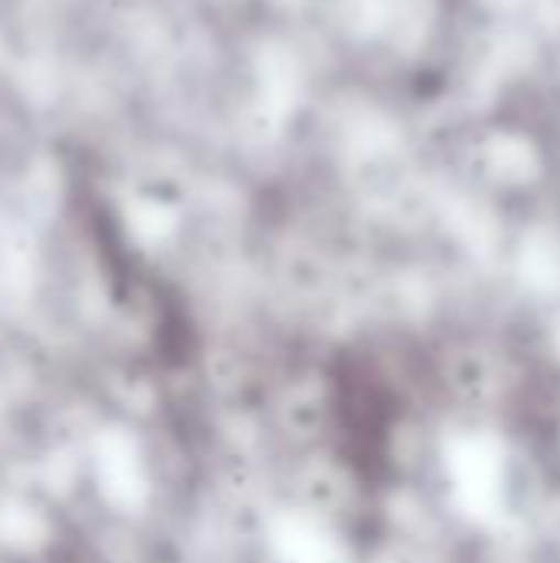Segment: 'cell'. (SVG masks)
<instances>
[{"label":"cell","instance_id":"6da1fadb","mask_svg":"<svg viewBox=\"0 0 560 563\" xmlns=\"http://www.w3.org/2000/svg\"><path fill=\"white\" fill-rule=\"evenodd\" d=\"M92 472L106 505H112L122 515H135L145 508L152 488H149L142 449L132 432L119 426L102 429L92 439Z\"/></svg>","mask_w":560,"mask_h":563},{"label":"cell","instance_id":"7a4b0ae2","mask_svg":"<svg viewBox=\"0 0 560 563\" xmlns=\"http://www.w3.org/2000/svg\"><path fill=\"white\" fill-rule=\"evenodd\" d=\"M271 551L281 563H337V538L307 511H281L271 521Z\"/></svg>","mask_w":560,"mask_h":563},{"label":"cell","instance_id":"3957f363","mask_svg":"<svg viewBox=\"0 0 560 563\" xmlns=\"http://www.w3.org/2000/svg\"><path fill=\"white\" fill-rule=\"evenodd\" d=\"M50 521L20 498H0V544L13 554H36L50 544Z\"/></svg>","mask_w":560,"mask_h":563}]
</instances>
